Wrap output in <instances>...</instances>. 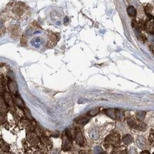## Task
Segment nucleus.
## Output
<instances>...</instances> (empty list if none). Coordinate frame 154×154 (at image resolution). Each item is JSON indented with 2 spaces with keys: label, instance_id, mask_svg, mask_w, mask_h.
Wrapping results in <instances>:
<instances>
[{
  "label": "nucleus",
  "instance_id": "4be33fe9",
  "mask_svg": "<svg viewBox=\"0 0 154 154\" xmlns=\"http://www.w3.org/2000/svg\"><path fill=\"white\" fill-rule=\"evenodd\" d=\"M4 91V81L2 79H0V92H3Z\"/></svg>",
  "mask_w": 154,
  "mask_h": 154
},
{
  "label": "nucleus",
  "instance_id": "4468645a",
  "mask_svg": "<svg viewBox=\"0 0 154 154\" xmlns=\"http://www.w3.org/2000/svg\"><path fill=\"white\" fill-rule=\"evenodd\" d=\"M127 12H128L129 15L130 16H135L136 14V9L133 7H132V6H130V7H129L128 8H127Z\"/></svg>",
  "mask_w": 154,
  "mask_h": 154
},
{
  "label": "nucleus",
  "instance_id": "6e6552de",
  "mask_svg": "<svg viewBox=\"0 0 154 154\" xmlns=\"http://www.w3.org/2000/svg\"><path fill=\"white\" fill-rule=\"evenodd\" d=\"M122 141L126 145H129L133 142V137L130 134H126L123 136Z\"/></svg>",
  "mask_w": 154,
  "mask_h": 154
},
{
  "label": "nucleus",
  "instance_id": "39448f33",
  "mask_svg": "<svg viewBox=\"0 0 154 154\" xmlns=\"http://www.w3.org/2000/svg\"><path fill=\"white\" fill-rule=\"evenodd\" d=\"M7 85H8L9 90H10L11 92L14 94H16L17 92H18V88H17L16 82H14L12 80H9Z\"/></svg>",
  "mask_w": 154,
  "mask_h": 154
},
{
  "label": "nucleus",
  "instance_id": "a211bd4d",
  "mask_svg": "<svg viewBox=\"0 0 154 154\" xmlns=\"http://www.w3.org/2000/svg\"><path fill=\"white\" fill-rule=\"evenodd\" d=\"M41 141L45 146H49L51 145V141H50V140L47 137H46V136H42Z\"/></svg>",
  "mask_w": 154,
  "mask_h": 154
},
{
  "label": "nucleus",
  "instance_id": "6ab92c4d",
  "mask_svg": "<svg viewBox=\"0 0 154 154\" xmlns=\"http://www.w3.org/2000/svg\"><path fill=\"white\" fill-rule=\"evenodd\" d=\"M99 112V110L98 108H95L94 110H92L91 111H90V112L88 113V114L90 115V116H94L96 115H97Z\"/></svg>",
  "mask_w": 154,
  "mask_h": 154
},
{
  "label": "nucleus",
  "instance_id": "f3484780",
  "mask_svg": "<svg viewBox=\"0 0 154 154\" xmlns=\"http://www.w3.org/2000/svg\"><path fill=\"white\" fill-rule=\"evenodd\" d=\"M146 116V112H138L136 114V117L139 121H143L145 118Z\"/></svg>",
  "mask_w": 154,
  "mask_h": 154
},
{
  "label": "nucleus",
  "instance_id": "5701e85b",
  "mask_svg": "<svg viewBox=\"0 0 154 154\" xmlns=\"http://www.w3.org/2000/svg\"><path fill=\"white\" fill-rule=\"evenodd\" d=\"M25 114H26V115L27 116L28 118H29V119H32L31 115L30 114V113H29V112L28 111V110H25Z\"/></svg>",
  "mask_w": 154,
  "mask_h": 154
},
{
  "label": "nucleus",
  "instance_id": "7ed1b4c3",
  "mask_svg": "<svg viewBox=\"0 0 154 154\" xmlns=\"http://www.w3.org/2000/svg\"><path fill=\"white\" fill-rule=\"evenodd\" d=\"M62 147L65 151H70L72 148V140L68 138L65 134L63 137V146Z\"/></svg>",
  "mask_w": 154,
  "mask_h": 154
},
{
  "label": "nucleus",
  "instance_id": "9d476101",
  "mask_svg": "<svg viewBox=\"0 0 154 154\" xmlns=\"http://www.w3.org/2000/svg\"><path fill=\"white\" fill-rule=\"evenodd\" d=\"M89 121V118L86 117V116H80V117H78L77 119H76L75 122L76 123H77L78 124H80V125H85Z\"/></svg>",
  "mask_w": 154,
  "mask_h": 154
},
{
  "label": "nucleus",
  "instance_id": "0eeeda50",
  "mask_svg": "<svg viewBox=\"0 0 154 154\" xmlns=\"http://www.w3.org/2000/svg\"><path fill=\"white\" fill-rule=\"evenodd\" d=\"M146 14H147V16L149 17V18H153V8L151 5L148 4L145 8Z\"/></svg>",
  "mask_w": 154,
  "mask_h": 154
},
{
  "label": "nucleus",
  "instance_id": "9b49d317",
  "mask_svg": "<svg viewBox=\"0 0 154 154\" xmlns=\"http://www.w3.org/2000/svg\"><path fill=\"white\" fill-rule=\"evenodd\" d=\"M75 131L74 129H68L65 131V135L68 136V138H70L71 140H73V138H75Z\"/></svg>",
  "mask_w": 154,
  "mask_h": 154
},
{
  "label": "nucleus",
  "instance_id": "f03ea898",
  "mask_svg": "<svg viewBox=\"0 0 154 154\" xmlns=\"http://www.w3.org/2000/svg\"><path fill=\"white\" fill-rule=\"evenodd\" d=\"M26 138H27L28 141L34 146H37L40 142V140L38 136L34 133H32V132H29V133H27Z\"/></svg>",
  "mask_w": 154,
  "mask_h": 154
},
{
  "label": "nucleus",
  "instance_id": "2eb2a0df",
  "mask_svg": "<svg viewBox=\"0 0 154 154\" xmlns=\"http://www.w3.org/2000/svg\"><path fill=\"white\" fill-rule=\"evenodd\" d=\"M7 110V103L5 100L0 97V112H4Z\"/></svg>",
  "mask_w": 154,
  "mask_h": 154
},
{
  "label": "nucleus",
  "instance_id": "aec40b11",
  "mask_svg": "<svg viewBox=\"0 0 154 154\" xmlns=\"http://www.w3.org/2000/svg\"><path fill=\"white\" fill-rule=\"evenodd\" d=\"M0 148H1L3 151H9V146L4 142H1V144H0Z\"/></svg>",
  "mask_w": 154,
  "mask_h": 154
},
{
  "label": "nucleus",
  "instance_id": "1a4fd4ad",
  "mask_svg": "<svg viewBox=\"0 0 154 154\" xmlns=\"http://www.w3.org/2000/svg\"><path fill=\"white\" fill-rule=\"evenodd\" d=\"M106 114L108 116L111 117L112 119H116V110L114 109H108L106 111Z\"/></svg>",
  "mask_w": 154,
  "mask_h": 154
},
{
  "label": "nucleus",
  "instance_id": "412c9836",
  "mask_svg": "<svg viewBox=\"0 0 154 154\" xmlns=\"http://www.w3.org/2000/svg\"><path fill=\"white\" fill-rule=\"evenodd\" d=\"M149 142L151 144H153L154 142V137H153V130H151V132L150 133V136H149Z\"/></svg>",
  "mask_w": 154,
  "mask_h": 154
},
{
  "label": "nucleus",
  "instance_id": "20e7f679",
  "mask_svg": "<svg viewBox=\"0 0 154 154\" xmlns=\"http://www.w3.org/2000/svg\"><path fill=\"white\" fill-rule=\"evenodd\" d=\"M75 139L76 143L79 146H83L84 144H85V139H84V137L82 136V133L80 130H76Z\"/></svg>",
  "mask_w": 154,
  "mask_h": 154
},
{
  "label": "nucleus",
  "instance_id": "dca6fc26",
  "mask_svg": "<svg viewBox=\"0 0 154 154\" xmlns=\"http://www.w3.org/2000/svg\"><path fill=\"white\" fill-rule=\"evenodd\" d=\"M15 104H16L18 107H20V108H23V107H24V102H23V101L21 100V99H20L19 97H16L15 98Z\"/></svg>",
  "mask_w": 154,
  "mask_h": 154
},
{
  "label": "nucleus",
  "instance_id": "423d86ee",
  "mask_svg": "<svg viewBox=\"0 0 154 154\" xmlns=\"http://www.w3.org/2000/svg\"><path fill=\"white\" fill-rule=\"evenodd\" d=\"M146 29L151 34H153V18H150L146 24Z\"/></svg>",
  "mask_w": 154,
  "mask_h": 154
},
{
  "label": "nucleus",
  "instance_id": "f257e3e1",
  "mask_svg": "<svg viewBox=\"0 0 154 154\" xmlns=\"http://www.w3.org/2000/svg\"><path fill=\"white\" fill-rule=\"evenodd\" d=\"M121 137L117 132H113L109 135L105 139V146L106 147H116L120 144Z\"/></svg>",
  "mask_w": 154,
  "mask_h": 154
},
{
  "label": "nucleus",
  "instance_id": "b1692460",
  "mask_svg": "<svg viewBox=\"0 0 154 154\" xmlns=\"http://www.w3.org/2000/svg\"><path fill=\"white\" fill-rule=\"evenodd\" d=\"M141 154H144V153H145V154H150V152L148 151H144L141 152Z\"/></svg>",
  "mask_w": 154,
  "mask_h": 154
},
{
  "label": "nucleus",
  "instance_id": "f8f14e48",
  "mask_svg": "<svg viewBox=\"0 0 154 154\" xmlns=\"http://www.w3.org/2000/svg\"><path fill=\"white\" fill-rule=\"evenodd\" d=\"M4 100H5L6 103L9 106H13L14 105V101L12 99V96L9 94V93H6L4 95Z\"/></svg>",
  "mask_w": 154,
  "mask_h": 154
},
{
  "label": "nucleus",
  "instance_id": "ddd939ff",
  "mask_svg": "<svg viewBox=\"0 0 154 154\" xmlns=\"http://www.w3.org/2000/svg\"><path fill=\"white\" fill-rule=\"evenodd\" d=\"M136 129L141 130V131H144V130H146V125L142 122V121H139L138 122H136Z\"/></svg>",
  "mask_w": 154,
  "mask_h": 154
}]
</instances>
